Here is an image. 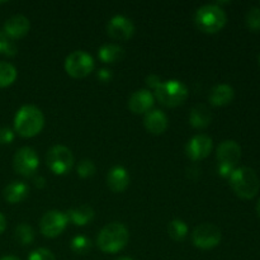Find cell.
Listing matches in <instances>:
<instances>
[{
	"instance_id": "cell-1",
	"label": "cell",
	"mask_w": 260,
	"mask_h": 260,
	"mask_svg": "<svg viewBox=\"0 0 260 260\" xmlns=\"http://www.w3.org/2000/svg\"><path fill=\"white\" fill-rule=\"evenodd\" d=\"M129 233L123 223L112 222L104 226L96 239V245L103 253L116 254L128 244Z\"/></svg>"
},
{
	"instance_id": "cell-2",
	"label": "cell",
	"mask_w": 260,
	"mask_h": 260,
	"mask_svg": "<svg viewBox=\"0 0 260 260\" xmlns=\"http://www.w3.org/2000/svg\"><path fill=\"white\" fill-rule=\"evenodd\" d=\"M230 187L236 196L244 200H251L258 194L260 180L254 169L249 167L236 168L229 177Z\"/></svg>"
},
{
	"instance_id": "cell-3",
	"label": "cell",
	"mask_w": 260,
	"mask_h": 260,
	"mask_svg": "<svg viewBox=\"0 0 260 260\" xmlns=\"http://www.w3.org/2000/svg\"><path fill=\"white\" fill-rule=\"evenodd\" d=\"M45 126L42 111L36 106H23L14 117V129L22 137H33Z\"/></svg>"
},
{
	"instance_id": "cell-4",
	"label": "cell",
	"mask_w": 260,
	"mask_h": 260,
	"mask_svg": "<svg viewBox=\"0 0 260 260\" xmlns=\"http://www.w3.org/2000/svg\"><path fill=\"white\" fill-rule=\"evenodd\" d=\"M194 22L198 29L205 33H216L225 27L228 15L225 10L217 4H206L198 8L194 15Z\"/></svg>"
},
{
	"instance_id": "cell-5",
	"label": "cell",
	"mask_w": 260,
	"mask_h": 260,
	"mask_svg": "<svg viewBox=\"0 0 260 260\" xmlns=\"http://www.w3.org/2000/svg\"><path fill=\"white\" fill-rule=\"evenodd\" d=\"M217 172L221 177L229 178L236 169L241 157V147L234 140H225L217 147Z\"/></svg>"
},
{
	"instance_id": "cell-6",
	"label": "cell",
	"mask_w": 260,
	"mask_h": 260,
	"mask_svg": "<svg viewBox=\"0 0 260 260\" xmlns=\"http://www.w3.org/2000/svg\"><path fill=\"white\" fill-rule=\"evenodd\" d=\"M155 96L165 107L182 106L188 98V88L179 80L161 81L155 89Z\"/></svg>"
},
{
	"instance_id": "cell-7",
	"label": "cell",
	"mask_w": 260,
	"mask_h": 260,
	"mask_svg": "<svg viewBox=\"0 0 260 260\" xmlns=\"http://www.w3.org/2000/svg\"><path fill=\"white\" fill-rule=\"evenodd\" d=\"M46 162L51 172L56 175H63L71 170L74 165V155L69 147L62 145L52 146L47 152Z\"/></svg>"
},
{
	"instance_id": "cell-8",
	"label": "cell",
	"mask_w": 260,
	"mask_h": 260,
	"mask_svg": "<svg viewBox=\"0 0 260 260\" xmlns=\"http://www.w3.org/2000/svg\"><path fill=\"white\" fill-rule=\"evenodd\" d=\"M93 57L85 51H74L66 57L65 70L70 76L76 79H81L88 76L94 70Z\"/></svg>"
},
{
	"instance_id": "cell-9",
	"label": "cell",
	"mask_w": 260,
	"mask_h": 260,
	"mask_svg": "<svg viewBox=\"0 0 260 260\" xmlns=\"http://www.w3.org/2000/svg\"><path fill=\"white\" fill-rule=\"evenodd\" d=\"M222 234L213 223H201L193 230L192 241L196 248L202 250H210L220 244Z\"/></svg>"
},
{
	"instance_id": "cell-10",
	"label": "cell",
	"mask_w": 260,
	"mask_h": 260,
	"mask_svg": "<svg viewBox=\"0 0 260 260\" xmlns=\"http://www.w3.org/2000/svg\"><path fill=\"white\" fill-rule=\"evenodd\" d=\"M69 218L68 215L62 211H48L43 215V217L41 218L40 222V229L41 234H42L45 238H57L60 234H62V231L65 230L66 226H68Z\"/></svg>"
},
{
	"instance_id": "cell-11",
	"label": "cell",
	"mask_w": 260,
	"mask_h": 260,
	"mask_svg": "<svg viewBox=\"0 0 260 260\" xmlns=\"http://www.w3.org/2000/svg\"><path fill=\"white\" fill-rule=\"evenodd\" d=\"M40 167L38 155L32 147L24 146L15 152L13 157V168L18 174L23 177H30L37 172Z\"/></svg>"
},
{
	"instance_id": "cell-12",
	"label": "cell",
	"mask_w": 260,
	"mask_h": 260,
	"mask_svg": "<svg viewBox=\"0 0 260 260\" xmlns=\"http://www.w3.org/2000/svg\"><path fill=\"white\" fill-rule=\"evenodd\" d=\"M109 37L117 41H127L134 36L135 25L129 18L124 15H114L107 24Z\"/></svg>"
},
{
	"instance_id": "cell-13",
	"label": "cell",
	"mask_w": 260,
	"mask_h": 260,
	"mask_svg": "<svg viewBox=\"0 0 260 260\" xmlns=\"http://www.w3.org/2000/svg\"><path fill=\"white\" fill-rule=\"evenodd\" d=\"M211 150H212V139L207 135H196L185 146L187 156L193 161L206 159L210 155Z\"/></svg>"
},
{
	"instance_id": "cell-14",
	"label": "cell",
	"mask_w": 260,
	"mask_h": 260,
	"mask_svg": "<svg viewBox=\"0 0 260 260\" xmlns=\"http://www.w3.org/2000/svg\"><path fill=\"white\" fill-rule=\"evenodd\" d=\"M152 106H154V95L147 89H139L132 93L128 99V108L135 114L147 113L151 111Z\"/></svg>"
},
{
	"instance_id": "cell-15",
	"label": "cell",
	"mask_w": 260,
	"mask_h": 260,
	"mask_svg": "<svg viewBox=\"0 0 260 260\" xmlns=\"http://www.w3.org/2000/svg\"><path fill=\"white\" fill-rule=\"evenodd\" d=\"M30 28L29 19L22 14H17L10 17L4 23V35L12 40H19L24 37Z\"/></svg>"
},
{
	"instance_id": "cell-16",
	"label": "cell",
	"mask_w": 260,
	"mask_h": 260,
	"mask_svg": "<svg viewBox=\"0 0 260 260\" xmlns=\"http://www.w3.org/2000/svg\"><path fill=\"white\" fill-rule=\"evenodd\" d=\"M107 184H108L109 189L112 192H123L129 185L128 172L123 167H121V165H116L107 174Z\"/></svg>"
},
{
	"instance_id": "cell-17",
	"label": "cell",
	"mask_w": 260,
	"mask_h": 260,
	"mask_svg": "<svg viewBox=\"0 0 260 260\" xmlns=\"http://www.w3.org/2000/svg\"><path fill=\"white\" fill-rule=\"evenodd\" d=\"M144 124L147 131L151 132V134L161 135L167 131L169 121H168V117L164 112L160 111V109H152V111L145 113Z\"/></svg>"
},
{
	"instance_id": "cell-18",
	"label": "cell",
	"mask_w": 260,
	"mask_h": 260,
	"mask_svg": "<svg viewBox=\"0 0 260 260\" xmlns=\"http://www.w3.org/2000/svg\"><path fill=\"white\" fill-rule=\"evenodd\" d=\"M235 96V90L229 84H218V85L213 86L210 91V99L211 104L216 107L226 106L230 103Z\"/></svg>"
},
{
	"instance_id": "cell-19",
	"label": "cell",
	"mask_w": 260,
	"mask_h": 260,
	"mask_svg": "<svg viewBox=\"0 0 260 260\" xmlns=\"http://www.w3.org/2000/svg\"><path fill=\"white\" fill-rule=\"evenodd\" d=\"M28 194H29V187L23 182H12L5 187L3 192L4 200L12 205L24 201Z\"/></svg>"
},
{
	"instance_id": "cell-20",
	"label": "cell",
	"mask_w": 260,
	"mask_h": 260,
	"mask_svg": "<svg viewBox=\"0 0 260 260\" xmlns=\"http://www.w3.org/2000/svg\"><path fill=\"white\" fill-rule=\"evenodd\" d=\"M211 121H212V113L207 106L197 104L193 107L189 114V123L194 128H206L210 126Z\"/></svg>"
},
{
	"instance_id": "cell-21",
	"label": "cell",
	"mask_w": 260,
	"mask_h": 260,
	"mask_svg": "<svg viewBox=\"0 0 260 260\" xmlns=\"http://www.w3.org/2000/svg\"><path fill=\"white\" fill-rule=\"evenodd\" d=\"M68 215L69 221L74 223L76 226H85L88 225L90 221H93L94 218V210L89 205H83L79 206V207L70 208V210L66 212Z\"/></svg>"
},
{
	"instance_id": "cell-22",
	"label": "cell",
	"mask_w": 260,
	"mask_h": 260,
	"mask_svg": "<svg viewBox=\"0 0 260 260\" xmlns=\"http://www.w3.org/2000/svg\"><path fill=\"white\" fill-rule=\"evenodd\" d=\"M98 56L103 62H119L124 58V48L119 45H114V43H107L99 48Z\"/></svg>"
},
{
	"instance_id": "cell-23",
	"label": "cell",
	"mask_w": 260,
	"mask_h": 260,
	"mask_svg": "<svg viewBox=\"0 0 260 260\" xmlns=\"http://www.w3.org/2000/svg\"><path fill=\"white\" fill-rule=\"evenodd\" d=\"M17 79V69L14 65L0 61V88L12 85Z\"/></svg>"
},
{
	"instance_id": "cell-24",
	"label": "cell",
	"mask_w": 260,
	"mask_h": 260,
	"mask_svg": "<svg viewBox=\"0 0 260 260\" xmlns=\"http://www.w3.org/2000/svg\"><path fill=\"white\" fill-rule=\"evenodd\" d=\"M169 236L174 241H183L188 235V226L182 220H173L168 226Z\"/></svg>"
},
{
	"instance_id": "cell-25",
	"label": "cell",
	"mask_w": 260,
	"mask_h": 260,
	"mask_svg": "<svg viewBox=\"0 0 260 260\" xmlns=\"http://www.w3.org/2000/svg\"><path fill=\"white\" fill-rule=\"evenodd\" d=\"M15 239L22 245H30L35 241V230L28 223H20L15 229Z\"/></svg>"
},
{
	"instance_id": "cell-26",
	"label": "cell",
	"mask_w": 260,
	"mask_h": 260,
	"mask_svg": "<svg viewBox=\"0 0 260 260\" xmlns=\"http://www.w3.org/2000/svg\"><path fill=\"white\" fill-rule=\"evenodd\" d=\"M91 246H93V244H91L90 239L81 235L75 236L70 243L71 250L76 254H81V255L89 253V251L91 250Z\"/></svg>"
},
{
	"instance_id": "cell-27",
	"label": "cell",
	"mask_w": 260,
	"mask_h": 260,
	"mask_svg": "<svg viewBox=\"0 0 260 260\" xmlns=\"http://www.w3.org/2000/svg\"><path fill=\"white\" fill-rule=\"evenodd\" d=\"M245 23L249 29L258 32L260 30V8L251 7L245 15Z\"/></svg>"
},
{
	"instance_id": "cell-28",
	"label": "cell",
	"mask_w": 260,
	"mask_h": 260,
	"mask_svg": "<svg viewBox=\"0 0 260 260\" xmlns=\"http://www.w3.org/2000/svg\"><path fill=\"white\" fill-rule=\"evenodd\" d=\"M95 164H94L91 160L84 159L79 162L78 168H76V172H78V175L81 178H90L95 174Z\"/></svg>"
},
{
	"instance_id": "cell-29",
	"label": "cell",
	"mask_w": 260,
	"mask_h": 260,
	"mask_svg": "<svg viewBox=\"0 0 260 260\" xmlns=\"http://www.w3.org/2000/svg\"><path fill=\"white\" fill-rule=\"evenodd\" d=\"M0 53H4V55L8 56H14L17 53L15 45L8 40V37L2 30H0Z\"/></svg>"
},
{
	"instance_id": "cell-30",
	"label": "cell",
	"mask_w": 260,
	"mask_h": 260,
	"mask_svg": "<svg viewBox=\"0 0 260 260\" xmlns=\"http://www.w3.org/2000/svg\"><path fill=\"white\" fill-rule=\"evenodd\" d=\"M28 260H56V256L48 249L40 248L33 250L28 256Z\"/></svg>"
},
{
	"instance_id": "cell-31",
	"label": "cell",
	"mask_w": 260,
	"mask_h": 260,
	"mask_svg": "<svg viewBox=\"0 0 260 260\" xmlns=\"http://www.w3.org/2000/svg\"><path fill=\"white\" fill-rule=\"evenodd\" d=\"M14 140V132L9 127H2L0 128V144L7 145Z\"/></svg>"
},
{
	"instance_id": "cell-32",
	"label": "cell",
	"mask_w": 260,
	"mask_h": 260,
	"mask_svg": "<svg viewBox=\"0 0 260 260\" xmlns=\"http://www.w3.org/2000/svg\"><path fill=\"white\" fill-rule=\"evenodd\" d=\"M146 84L150 86V88H152L155 90V89L161 84V79H160V76L151 74V75H149L146 78Z\"/></svg>"
},
{
	"instance_id": "cell-33",
	"label": "cell",
	"mask_w": 260,
	"mask_h": 260,
	"mask_svg": "<svg viewBox=\"0 0 260 260\" xmlns=\"http://www.w3.org/2000/svg\"><path fill=\"white\" fill-rule=\"evenodd\" d=\"M112 71L108 70V69H101L98 73V78L99 80L103 81V83H107V81H109L112 79Z\"/></svg>"
},
{
	"instance_id": "cell-34",
	"label": "cell",
	"mask_w": 260,
	"mask_h": 260,
	"mask_svg": "<svg viewBox=\"0 0 260 260\" xmlns=\"http://www.w3.org/2000/svg\"><path fill=\"white\" fill-rule=\"evenodd\" d=\"M5 228H7V220H5V217L3 216V213L0 212V235L4 233Z\"/></svg>"
},
{
	"instance_id": "cell-35",
	"label": "cell",
	"mask_w": 260,
	"mask_h": 260,
	"mask_svg": "<svg viewBox=\"0 0 260 260\" xmlns=\"http://www.w3.org/2000/svg\"><path fill=\"white\" fill-rule=\"evenodd\" d=\"M35 183H36V187H40V188H42V187H45V183H46V180H45V178H42V177H38V178H36V179H35Z\"/></svg>"
},
{
	"instance_id": "cell-36",
	"label": "cell",
	"mask_w": 260,
	"mask_h": 260,
	"mask_svg": "<svg viewBox=\"0 0 260 260\" xmlns=\"http://www.w3.org/2000/svg\"><path fill=\"white\" fill-rule=\"evenodd\" d=\"M0 260H20V259L15 255H5L3 256V258H0Z\"/></svg>"
},
{
	"instance_id": "cell-37",
	"label": "cell",
	"mask_w": 260,
	"mask_h": 260,
	"mask_svg": "<svg viewBox=\"0 0 260 260\" xmlns=\"http://www.w3.org/2000/svg\"><path fill=\"white\" fill-rule=\"evenodd\" d=\"M256 212H258V215L260 216V200L258 201V205H256Z\"/></svg>"
},
{
	"instance_id": "cell-38",
	"label": "cell",
	"mask_w": 260,
	"mask_h": 260,
	"mask_svg": "<svg viewBox=\"0 0 260 260\" xmlns=\"http://www.w3.org/2000/svg\"><path fill=\"white\" fill-rule=\"evenodd\" d=\"M117 260H134V259H131V258H127V256H123V258H119V259H117Z\"/></svg>"
},
{
	"instance_id": "cell-39",
	"label": "cell",
	"mask_w": 260,
	"mask_h": 260,
	"mask_svg": "<svg viewBox=\"0 0 260 260\" xmlns=\"http://www.w3.org/2000/svg\"><path fill=\"white\" fill-rule=\"evenodd\" d=\"M258 62H259V65H260V53H259V57H258Z\"/></svg>"
}]
</instances>
